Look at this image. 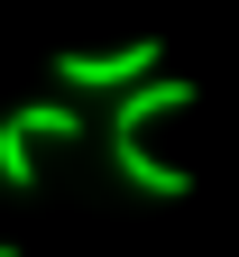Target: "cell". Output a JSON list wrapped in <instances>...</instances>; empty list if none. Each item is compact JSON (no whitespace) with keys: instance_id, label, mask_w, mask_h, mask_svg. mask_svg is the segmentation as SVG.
I'll use <instances>...</instances> for the list:
<instances>
[{"instance_id":"2","label":"cell","mask_w":239,"mask_h":257,"mask_svg":"<svg viewBox=\"0 0 239 257\" xmlns=\"http://www.w3.org/2000/svg\"><path fill=\"white\" fill-rule=\"evenodd\" d=\"M175 110H193V83L184 74H147V83H129L111 101V138H138L147 119H175Z\"/></svg>"},{"instance_id":"1","label":"cell","mask_w":239,"mask_h":257,"mask_svg":"<svg viewBox=\"0 0 239 257\" xmlns=\"http://www.w3.org/2000/svg\"><path fill=\"white\" fill-rule=\"evenodd\" d=\"M156 64H166L156 37H129V46H64V55H55V83H64V92H111V101H120V92L147 83Z\"/></svg>"},{"instance_id":"5","label":"cell","mask_w":239,"mask_h":257,"mask_svg":"<svg viewBox=\"0 0 239 257\" xmlns=\"http://www.w3.org/2000/svg\"><path fill=\"white\" fill-rule=\"evenodd\" d=\"M0 184L10 193H37V138L19 119H0Z\"/></svg>"},{"instance_id":"6","label":"cell","mask_w":239,"mask_h":257,"mask_svg":"<svg viewBox=\"0 0 239 257\" xmlns=\"http://www.w3.org/2000/svg\"><path fill=\"white\" fill-rule=\"evenodd\" d=\"M0 257H19V248H0Z\"/></svg>"},{"instance_id":"3","label":"cell","mask_w":239,"mask_h":257,"mask_svg":"<svg viewBox=\"0 0 239 257\" xmlns=\"http://www.w3.org/2000/svg\"><path fill=\"white\" fill-rule=\"evenodd\" d=\"M111 166H120V184H138L147 202H184L193 193V166H166V156H147L138 138H111Z\"/></svg>"},{"instance_id":"4","label":"cell","mask_w":239,"mask_h":257,"mask_svg":"<svg viewBox=\"0 0 239 257\" xmlns=\"http://www.w3.org/2000/svg\"><path fill=\"white\" fill-rule=\"evenodd\" d=\"M19 128H28V138H46V147H74L83 138V110L74 101H28V110H10Z\"/></svg>"}]
</instances>
